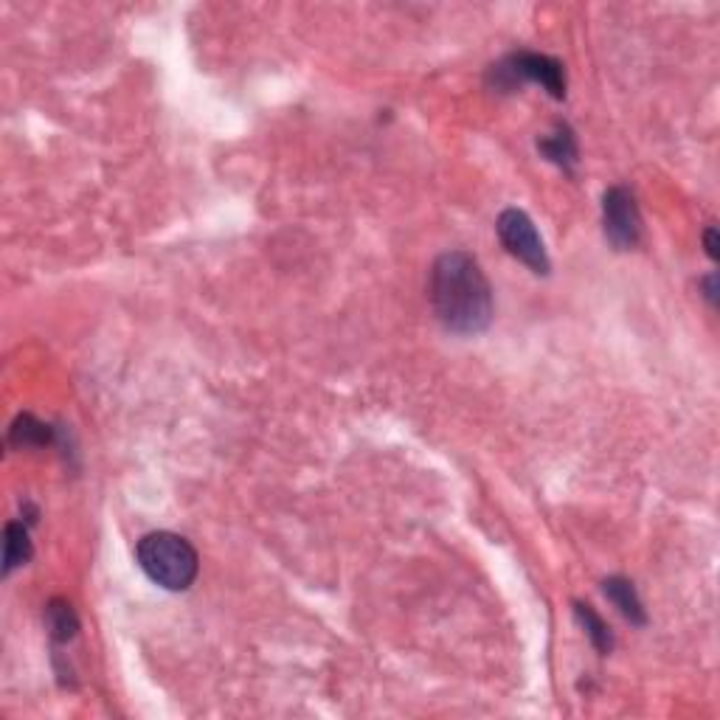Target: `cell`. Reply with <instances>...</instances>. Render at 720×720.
<instances>
[{
    "label": "cell",
    "mask_w": 720,
    "mask_h": 720,
    "mask_svg": "<svg viewBox=\"0 0 720 720\" xmlns=\"http://www.w3.org/2000/svg\"><path fill=\"white\" fill-rule=\"evenodd\" d=\"M428 296L439 324L456 335H479L493 321V287L465 251H448L431 268Z\"/></svg>",
    "instance_id": "cell-1"
},
{
    "label": "cell",
    "mask_w": 720,
    "mask_h": 720,
    "mask_svg": "<svg viewBox=\"0 0 720 720\" xmlns=\"http://www.w3.org/2000/svg\"><path fill=\"white\" fill-rule=\"evenodd\" d=\"M135 560L152 583L166 591H186L197 580L200 557L195 546L175 532H150L138 540Z\"/></svg>",
    "instance_id": "cell-2"
},
{
    "label": "cell",
    "mask_w": 720,
    "mask_h": 720,
    "mask_svg": "<svg viewBox=\"0 0 720 720\" xmlns=\"http://www.w3.org/2000/svg\"><path fill=\"white\" fill-rule=\"evenodd\" d=\"M493 85L498 90H515L524 82H535L546 90L552 99H566V71L563 62L546 54H532V51H518L510 54L507 60L493 65Z\"/></svg>",
    "instance_id": "cell-3"
},
{
    "label": "cell",
    "mask_w": 720,
    "mask_h": 720,
    "mask_svg": "<svg viewBox=\"0 0 720 720\" xmlns=\"http://www.w3.org/2000/svg\"><path fill=\"white\" fill-rule=\"evenodd\" d=\"M495 231H498V240L501 245L510 251L518 262H524L526 268L538 276H546L552 270V262H549V254H546V245L540 240L538 228L532 223V217L521 209H507L498 214V223H495Z\"/></svg>",
    "instance_id": "cell-4"
},
{
    "label": "cell",
    "mask_w": 720,
    "mask_h": 720,
    "mask_svg": "<svg viewBox=\"0 0 720 720\" xmlns=\"http://www.w3.org/2000/svg\"><path fill=\"white\" fill-rule=\"evenodd\" d=\"M602 228L605 240L614 245L616 251H630L642 240V214L636 195L628 186H611L602 195Z\"/></svg>",
    "instance_id": "cell-5"
},
{
    "label": "cell",
    "mask_w": 720,
    "mask_h": 720,
    "mask_svg": "<svg viewBox=\"0 0 720 720\" xmlns=\"http://www.w3.org/2000/svg\"><path fill=\"white\" fill-rule=\"evenodd\" d=\"M45 628H48V636L57 645L74 642L76 633H79V616H76L74 605L68 600H62V597H54L45 605Z\"/></svg>",
    "instance_id": "cell-6"
},
{
    "label": "cell",
    "mask_w": 720,
    "mask_h": 720,
    "mask_svg": "<svg viewBox=\"0 0 720 720\" xmlns=\"http://www.w3.org/2000/svg\"><path fill=\"white\" fill-rule=\"evenodd\" d=\"M602 588H605V597L614 602L616 608H619V614L625 616V619H630L633 625H647L645 605H642L630 580H625V577H608L602 583Z\"/></svg>",
    "instance_id": "cell-7"
},
{
    "label": "cell",
    "mask_w": 720,
    "mask_h": 720,
    "mask_svg": "<svg viewBox=\"0 0 720 720\" xmlns=\"http://www.w3.org/2000/svg\"><path fill=\"white\" fill-rule=\"evenodd\" d=\"M538 150L560 169H571L577 164V138L571 133L569 124H557L555 133L543 135L538 141Z\"/></svg>",
    "instance_id": "cell-8"
},
{
    "label": "cell",
    "mask_w": 720,
    "mask_h": 720,
    "mask_svg": "<svg viewBox=\"0 0 720 720\" xmlns=\"http://www.w3.org/2000/svg\"><path fill=\"white\" fill-rule=\"evenodd\" d=\"M34 555L29 538V526L12 521L6 524V540H3V574H12L20 566H26Z\"/></svg>",
    "instance_id": "cell-9"
},
{
    "label": "cell",
    "mask_w": 720,
    "mask_h": 720,
    "mask_svg": "<svg viewBox=\"0 0 720 720\" xmlns=\"http://www.w3.org/2000/svg\"><path fill=\"white\" fill-rule=\"evenodd\" d=\"M9 442L15 448H43L54 442V428L45 425V422L34 420L31 414H20L12 422V431H9Z\"/></svg>",
    "instance_id": "cell-10"
},
{
    "label": "cell",
    "mask_w": 720,
    "mask_h": 720,
    "mask_svg": "<svg viewBox=\"0 0 720 720\" xmlns=\"http://www.w3.org/2000/svg\"><path fill=\"white\" fill-rule=\"evenodd\" d=\"M574 616L580 619V625H583L585 633H588L591 645L597 647L602 656H608V653L614 650V633L608 628V622H605L591 605H585V602H574Z\"/></svg>",
    "instance_id": "cell-11"
},
{
    "label": "cell",
    "mask_w": 720,
    "mask_h": 720,
    "mask_svg": "<svg viewBox=\"0 0 720 720\" xmlns=\"http://www.w3.org/2000/svg\"><path fill=\"white\" fill-rule=\"evenodd\" d=\"M704 245H706V256L715 262L718 259V228H706L704 231Z\"/></svg>",
    "instance_id": "cell-12"
},
{
    "label": "cell",
    "mask_w": 720,
    "mask_h": 720,
    "mask_svg": "<svg viewBox=\"0 0 720 720\" xmlns=\"http://www.w3.org/2000/svg\"><path fill=\"white\" fill-rule=\"evenodd\" d=\"M704 287H706V299L712 307H718V276L712 273V276H706L704 279Z\"/></svg>",
    "instance_id": "cell-13"
}]
</instances>
